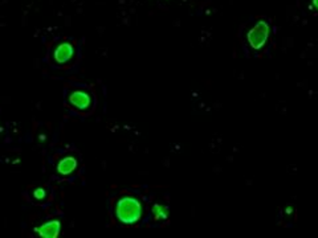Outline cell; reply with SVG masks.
<instances>
[{"label": "cell", "mask_w": 318, "mask_h": 238, "mask_svg": "<svg viewBox=\"0 0 318 238\" xmlns=\"http://www.w3.org/2000/svg\"><path fill=\"white\" fill-rule=\"evenodd\" d=\"M116 215L124 224H136L142 216V204L136 197L125 196L118 201L116 207Z\"/></svg>", "instance_id": "1"}, {"label": "cell", "mask_w": 318, "mask_h": 238, "mask_svg": "<svg viewBox=\"0 0 318 238\" xmlns=\"http://www.w3.org/2000/svg\"><path fill=\"white\" fill-rule=\"evenodd\" d=\"M269 33H270V26H269V24L265 20H260V21L254 24V26L250 28L248 34H246V38H248L250 45L254 49L258 50L262 49V46L266 44L269 38Z\"/></svg>", "instance_id": "2"}, {"label": "cell", "mask_w": 318, "mask_h": 238, "mask_svg": "<svg viewBox=\"0 0 318 238\" xmlns=\"http://www.w3.org/2000/svg\"><path fill=\"white\" fill-rule=\"evenodd\" d=\"M61 224L57 220H50L48 223L42 224V227L36 228V232L42 238H57L60 235Z\"/></svg>", "instance_id": "3"}, {"label": "cell", "mask_w": 318, "mask_h": 238, "mask_svg": "<svg viewBox=\"0 0 318 238\" xmlns=\"http://www.w3.org/2000/svg\"><path fill=\"white\" fill-rule=\"evenodd\" d=\"M69 102L72 103V106H74L76 109L86 110L89 109V106L92 103L90 95L88 94L86 91L76 90L69 95Z\"/></svg>", "instance_id": "4"}, {"label": "cell", "mask_w": 318, "mask_h": 238, "mask_svg": "<svg viewBox=\"0 0 318 238\" xmlns=\"http://www.w3.org/2000/svg\"><path fill=\"white\" fill-rule=\"evenodd\" d=\"M73 53H74V49H73L72 44H69V42H62V44H60V45L54 49V54H53V56H54L56 62H58V64H65V62H68V61L72 58Z\"/></svg>", "instance_id": "5"}, {"label": "cell", "mask_w": 318, "mask_h": 238, "mask_svg": "<svg viewBox=\"0 0 318 238\" xmlns=\"http://www.w3.org/2000/svg\"><path fill=\"white\" fill-rule=\"evenodd\" d=\"M77 168V159L73 158V156H66V158L61 159L58 164H57V171L60 175H70L74 172V170Z\"/></svg>", "instance_id": "6"}, {"label": "cell", "mask_w": 318, "mask_h": 238, "mask_svg": "<svg viewBox=\"0 0 318 238\" xmlns=\"http://www.w3.org/2000/svg\"><path fill=\"white\" fill-rule=\"evenodd\" d=\"M152 215H154L156 220H166L168 217V209H167V207L156 204L152 207Z\"/></svg>", "instance_id": "7"}, {"label": "cell", "mask_w": 318, "mask_h": 238, "mask_svg": "<svg viewBox=\"0 0 318 238\" xmlns=\"http://www.w3.org/2000/svg\"><path fill=\"white\" fill-rule=\"evenodd\" d=\"M46 196V192L44 188H38L34 191V199H38V200H42Z\"/></svg>", "instance_id": "8"}, {"label": "cell", "mask_w": 318, "mask_h": 238, "mask_svg": "<svg viewBox=\"0 0 318 238\" xmlns=\"http://www.w3.org/2000/svg\"><path fill=\"white\" fill-rule=\"evenodd\" d=\"M313 5L318 9V0H313Z\"/></svg>", "instance_id": "9"}]
</instances>
